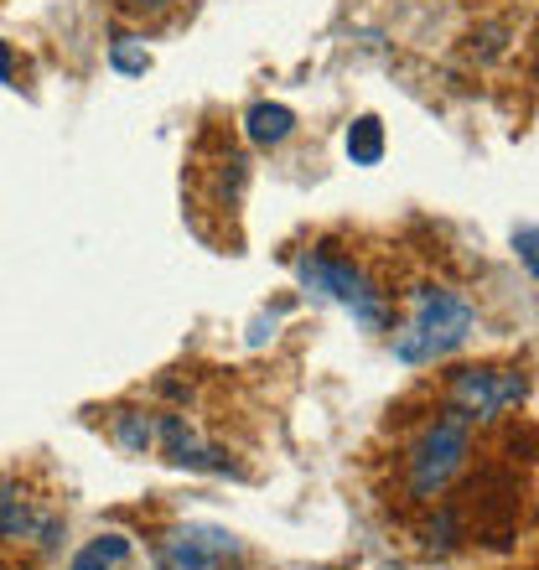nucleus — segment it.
<instances>
[{"instance_id": "nucleus-1", "label": "nucleus", "mask_w": 539, "mask_h": 570, "mask_svg": "<svg viewBox=\"0 0 539 570\" xmlns=\"http://www.w3.org/2000/svg\"><path fill=\"white\" fill-rule=\"evenodd\" d=\"M472 327H478V312L462 296H451V291H420L415 316L394 337V358L415 363V368L420 363H435V358H447V353H457L472 337Z\"/></svg>"}, {"instance_id": "nucleus-2", "label": "nucleus", "mask_w": 539, "mask_h": 570, "mask_svg": "<svg viewBox=\"0 0 539 570\" xmlns=\"http://www.w3.org/2000/svg\"><path fill=\"white\" fill-rule=\"evenodd\" d=\"M301 285L316 291V296H332L337 306H347L363 327H384V322H390V306H384V296L374 291V281H369L359 265H347V259H337V255L301 259Z\"/></svg>"}, {"instance_id": "nucleus-3", "label": "nucleus", "mask_w": 539, "mask_h": 570, "mask_svg": "<svg viewBox=\"0 0 539 570\" xmlns=\"http://www.w3.org/2000/svg\"><path fill=\"white\" fill-rule=\"evenodd\" d=\"M467 446H472V425H467L462 410L441 415L431 431L420 435L415 451H410V488H415V498L441 493L457 478V466L467 462Z\"/></svg>"}, {"instance_id": "nucleus-4", "label": "nucleus", "mask_w": 539, "mask_h": 570, "mask_svg": "<svg viewBox=\"0 0 539 570\" xmlns=\"http://www.w3.org/2000/svg\"><path fill=\"white\" fill-rule=\"evenodd\" d=\"M156 570H244V540L218 524H182L161 540Z\"/></svg>"}, {"instance_id": "nucleus-5", "label": "nucleus", "mask_w": 539, "mask_h": 570, "mask_svg": "<svg viewBox=\"0 0 539 570\" xmlns=\"http://www.w3.org/2000/svg\"><path fill=\"white\" fill-rule=\"evenodd\" d=\"M529 394L525 374H513V368H467V374H457V384H451V400L462 405V415H503L509 405H519Z\"/></svg>"}, {"instance_id": "nucleus-6", "label": "nucleus", "mask_w": 539, "mask_h": 570, "mask_svg": "<svg viewBox=\"0 0 539 570\" xmlns=\"http://www.w3.org/2000/svg\"><path fill=\"white\" fill-rule=\"evenodd\" d=\"M244 130H249L255 146H281V140L296 130V115H291L285 105H255L249 115H244Z\"/></svg>"}, {"instance_id": "nucleus-7", "label": "nucleus", "mask_w": 539, "mask_h": 570, "mask_svg": "<svg viewBox=\"0 0 539 570\" xmlns=\"http://www.w3.org/2000/svg\"><path fill=\"white\" fill-rule=\"evenodd\" d=\"M130 566V540L125 534H99L74 556L68 570H125Z\"/></svg>"}, {"instance_id": "nucleus-8", "label": "nucleus", "mask_w": 539, "mask_h": 570, "mask_svg": "<svg viewBox=\"0 0 539 570\" xmlns=\"http://www.w3.org/2000/svg\"><path fill=\"white\" fill-rule=\"evenodd\" d=\"M347 156L359 166H379L384 161V125L374 115H363V120L347 125Z\"/></svg>"}, {"instance_id": "nucleus-9", "label": "nucleus", "mask_w": 539, "mask_h": 570, "mask_svg": "<svg viewBox=\"0 0 539 570\" xmlns=\"http://www.w3.org/2000/svg\"><path fill=\"white\" fill-rule=\"evenodd\" d=\"M21 534H31L27 498L11 493V488H0V540H21Z\"/></svg>"}, {"instance_id": "nucleus-10", "label": "nucleus", "mask_w": 539, "mask_h": 570, "mask_svg": "<svg viewBox=\"0 0 539 570\" xmlns=\"http://www.w3.org/2000/svg\"><path fill=\"white\" fill-rule=\"evenodd\" d=\"M115 441L125 451H150L156 446V421H146V415H115Z\"/></svg>"}, {"instance_id": "nucleus-11", "label": "nucleus", "mask_w": 539, "mask_h": 570, "mask_svg": "<svg viewBox=\"0 0 539 570\" xmlns=\"http://www.w3.org/2000/svg\"><path fill=\"white\" fill-rule=\"evenodd\" d=\"M109 62L120 68V73H146L150 68V52L135 37H115V47H109Z\"/></svg>"}, {"instance_id": "nucleus-12", "label": "nucleus", "mask_w": 539, "mask_h": 570, "mask_svg": "<svg viewBox=\"0 0 539 570\" xmlns=\"http://www.w3.org/2000/svg\"><path fill=\"white\" fill-rule=\"evenodd\" d=\"M513 244H519V255H525V271L529 275H535V228H519V239H513Z\"/></svg>"}, {"instance_id": "nucleus-13", "label": "nucleus", "mask_w": 539, "mask_h": 570, "mask_svg": "<svg viewBox=\"0 0 539 570\" xmlns=\"http://www.w3.org/2000/svg\"><path fill=\"white\" fill-rule=\"evenodd\" d=\"M0 78H11V52L0 47Z\"/></svg>"}]
</instances>
